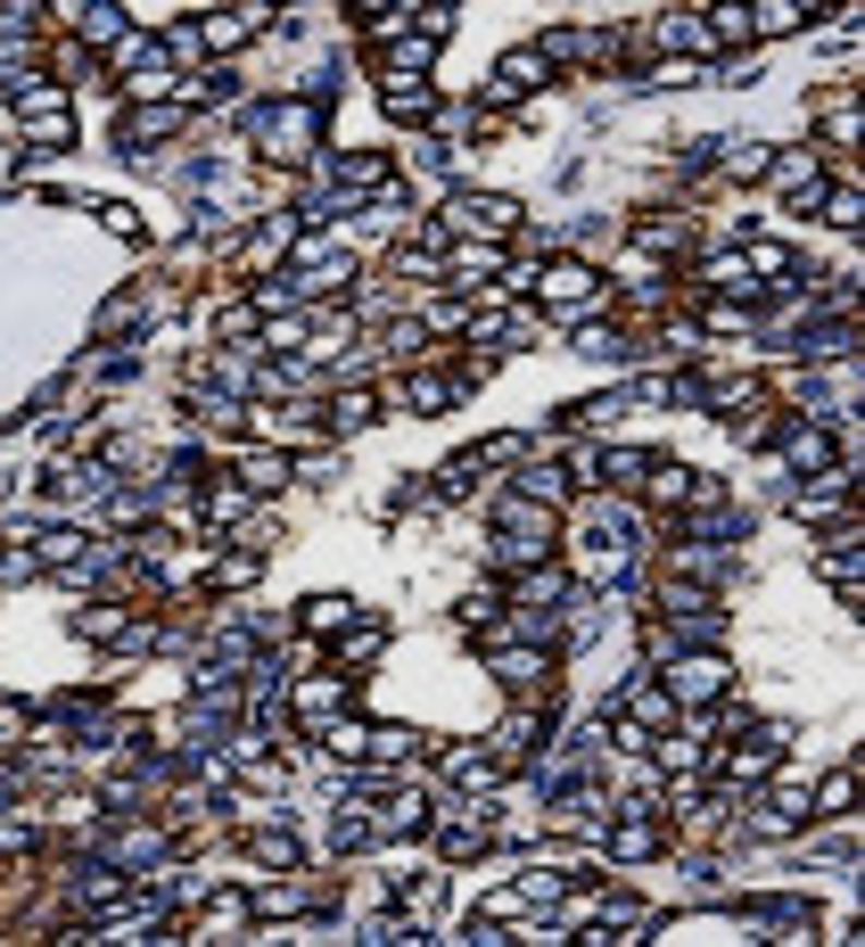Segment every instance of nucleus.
<instances>
[{
	"label": "nucleus",
	"instance_id": "obj_14",
	"mask_svg": "<svg viewBox=\"0 0 865 947\" xmlns=\"http://www.w3.org/2000/svg\"><path fill=\"white\" fill-rule=\"evenodd\" d=\"M346 618H355V602H346V594H314V602H305V634H339Z\"/></svg>",
	"mask_w": 865,
	"mask_h": 947
},
{
	"label": "nucleus",
	"instance_id": "obj_29",
	"mask_svg": "<svg viewBox=\"0 0 865 947\" xmlns=\"http://www.w3.org/2000/svg\"><path fill=\"white\" fill-rule=\"evenodd\" d=\"M726 173H742V182H758V173H767V149H758V141H742V149L726 157Z\"/></svg>",
	"mask_w": 865,
	"mask_h": 947
},
{
	"label": "nucleus",
	"instance_id": "obj_17",
	"mask_svg": "<svg viewBox=\"0 0 865 947\" xmlns=\"http://www.w3.org/2000/svg\"><path fill=\"white\" fill-rule=\"evenodd\" d=\"M413 750H421V733H413V725H379V733H371V758H395V766H404Z\"/></svg>",
	"mask_w": 865,
	"mask_h": 947
},
{
	"label": "nucleus",
	"instance_id": "obj_24",
	"mask_svg": "<svg viewBox=\"0 0 865 947\" xmlns=\"http://www.w3.org/2000/svg\"><path fill=\"white\" fill-rule=\"evenodd\" d=\"M371 412H379V404H371V388H346L339 404H330V421H339V428H363Z\"/></svg>",
	"mask_w": 865,
	"mask_h": 947
},
{
	"label": "nucleus",
	"instance_id": "obj_10",
	"mask_svg": "<svg viewBox=\"0 0 865 947\" xmlns=\"http://www.w3.org/2000/svg\"><path fill=\"white\" fill-rule=\"evenodd\" d=\"M783 453H791L800 470H816V478L832 470V437H825V428H791V437H783Z\"/></svg>",
	"mask_w": 865,
	"mask_h": 947
},
{
	"label": "nucleus",
	"instance_id": "obj_11",
	"mask_svg": "<svg viewBox=\"0 0 865 947\" xmlns=\"http://www.w3.org/2000/svg\"><path fill=\"white\" fill-rule=\"evenodd\" d=\"M240 486L247 495H272V486H289V462L281 453H240Z\"/></svg>",
	"mask_w": 865,
	"mask_h": 947
},
{
	"label": "nucleus",
	"instance_id": "obj_16",
	"mask_svg": "<svg viewBox=\"0 0 865 947\" xmlns=\"http://www.w3.org/2000/svg\"><path fill=\"white\" fill-rule=\"evenodd\" d=\"M429 824V808H421V791H395L388 808H379V833H421Z\"/></svg>",
	"mask_w": 865,
	"mask_h": 947
},
{
	"label": "nucleus",
	"instance_id": "obj_9",
	"mask_svg": "<svg viewBox=\"0 0 865 947\" xmlns=\"http://www.w3.org/2000/svg\"><path fill=\"white\" fill-rule=\"evenodd\" d=\"M66 17H75L83 41H108V50L124 41V9H108V0H92V9H66Z\"/></svg>",
	"mask_w": 865,
	"mask_h": 947
},
{
	"label": "nucleus",
	"instance_id": "obj_2",
	"mask_svg": "<svg viewBox=\"0 0 865 947\" xmlns=\"http://www.w3.org/2000/svg\"><path fill=\"white\" fill-rule=\"evenodd\" d=\"M446 223H453V231H471V240H511V231H520V206L495 198V190H471V198H453V206H446Z\"/></svg>",
	"mask_w": 865,
	"mask_h": 947
},
{
	"label": "nucleus",
	"instance_id": "obj_32",
	"mask_svg": "<svg viewBox=\"0 0 865 947\" xmlns=\"http://www.w3.org/2000/svg\"><path fill=\"white\" fill-rule=\"evenodd\" d=\"M99 223H108L115 240H141V215H132V206H99Z\"/></svg>",
	"mask_w": 865,
	"mask_h": 947
},
{
	"label": "nucleus",
	"instance_id": "obj_1",
	"mask_svg": "<svg viewBox=\"0 0 865 947\" xmlns=\"http://www.w3.org/2000/svg\"><path fill=\"white\" fill-rule=\"evenodd\" d=\"M536 298H545L561 321H577L585 305H602V280L585 272V264H569V256H561V264H545V272H536Z\"/></svg>",
	"mask_w": 865,
	"mask_h": 947
},
{
	"label": "nucleus",
	"instance_id": "obj_4",
	"mask_svg": "<svg viewBox=\"0 0 865 947\" xmlns=\"http://www.w3.org/2000/svg\"><path fill=\"white\" fill-rule=\"evenodd\" d=\"M264 17H272V9H215V17L198 25V50H240Z\"/></svg>",
	"mask_w": 865,
	"mask_h": 947
},
{
	"label": "nucleus",
	"instance_id": "obj_12",
	"mask_svg": "<svg viewBox=\"0 0 865 947\" xmlns=\"http://www.w3.org/2000/svg\"><path fill=\"white\" fill-rule=\"evenodd\" d=\"M339 708H346V684H339V676H330V684H305V692H297V717H305V725H330Z\"/></svg>",
	"mask_w": 865,
	"mask_h": 947
},
{
	"label": "nucleus",
	"instance_id": "obj_19",
	"mask_svg": "<svg viewBox=\"0 0 865 947\" xmlns=\"http://www.w3.org/2000/svg\"><path fill=\"white\" fill-rule=\"evenodd\" d=\"M520 495H527V502H545V511H552V502L569 495V470H527V478H520Z\"/></svg>",
	"mask_w": 865,
	"mask_h": 947
},
{
	"label": "nucleus",
	"instance_id": "obj_25",
	"mask_svg": "<svg viewBox=\"0 0 865 947\" xmlns=\"http://www.w3.org/2000/svg\"><path fill=\"white\" fill-rule=\"evenodd\" d=\"M684 495H693V470H659V478H651V502H659V511H677Z\"/></svg>",
	"mask_w": 865,
	"mask_h": 947
},
{
	"label": "nucleus",
	"instance_id": "obj_20",
	"mask_svg": "<svg viewBox=\"0 0 865 947\" xmlns=\"http://www.w3.org/2000/svg\"><path fill=\"white\" fill-rule=\"evenodd\" d=\"M849 799H857V766H841V775H825V791H816L808 808H825V816H841Z\"/></svg>",
	"mask_w": 865,
	"mask_h": 947
},
{
	"label": "nucleus",
	"instance_id": "obj_31",
	"mask_svg": "<svg viewBox=\"0 0 865 947\" xmlns=\"http://www.w3.org/2000/svg\"><path fill=\"white\" fill-rule=\"evenodd\" d=\"M783 264H791V256H783V247H775V240H758V247H751V256H742V272H783Z\"/></svg>",
	"mask_w": 865,
	"mask_h": 947
},
{
	"label": "nucleus",
	"instance_id": "obj_15",
	"mask_svg": "<svg viewBox=\"0 0 865 947\" xmlns=\"http://www.w3.org/2000/svg\"><path fill=\"white\" fill-rule=\"evenodd\" d=\"M536 83H545V58H536V50H511L503 75H495V92H536Z\"/></svg>",
	"mask_w": 865,
	"mask_h": 947
},
{
	"label": "nucleus",
	"instance_id": "obj_7",
	"mask_svg": "<svg viewBox=\"0 0 865 947\" xmlns=\"http://www.w3.org/2000/svg\"><path fill=\"white\" fill-rule=\"evenodd\" d=\"M668 692H677V701H717V692H726V659H684Z\"/></svg>",
	"mask_w": 865,
	"mask_h": 947
},
{
	"label": "nucleus",
	"instance_id": "obj_5",
	"mask_svg": "<svg viewBox=\"0 0 865 947\" xmlns=\"http://www.w3.org/2000/svg\"><path fill=\"white\" fill-rule=\"evenodd\" d=\"M388 116H395V124H429V116H437V92H429L421 75H388Z\"/></svg>",
	"mask_w": 865,
	"mask_h": 947
},
{
	"label": "nucleus",
	"instance_id": "obj_6",
	"mask_svg": "<svg viewBox=\"0 0 865 947\" xmlns=\"http://www.w3.org/2000/svg\"><path fill=\"white\" fill-rule=\"evenodd\" d=\"M182 132V108H124V149H141V141H173Z\"/></svg>",
	"mask_w": 865,
	"mask_h": 947
},
{
	"label": "nucleus",
	"instance_id": "obj_13",
	"mask_svg": "<svg viewBox=\"0 0 865 947\" xmlns=\"http://www.w3.org/2000/svg\"><path fill=\"white\" fill-rule=\"evenodd\" d=\"M626 708H635V725H677V692H668V684H635V692H626Z\"/></svg>",
	"mask_w": 865,
	"mask_h": 947
},
{
	"label": "nucleus",
	"instance_id": "obj_23",
	"mask_svg": "<svg viewBox=\"0 0 865 947\" xmlns=\"http://www.w3.org/2000/svg\"><path fill=\"white\" fill-rule=\"evenodd\" d=\"M256 857L272 873H297V840H289V833H256Z\"/></svg>",
	"mask_w": 865,
	"mask_h": 947
},
{
	"label": "nucleus",
	"instance_id": "obj_33",
	"mask_svg": "<svg viewBox=\"0 0 865 947\" xmlns=\"http://www.w3.org/2000/svg\"><path fill=\"white\" fill-rule=\"evenodd\" d=\"M404 396H413L421 412H437V404H446V379H413V388H404Z\"/></svg>",
	"mask_w": 865,
	"mask_h": 947
},
{
	"label": "nucleus",
	"instance_id": "obj_21",
	"mask_svg": "<svg viewBox=\"0 0 865 947\" xmlns=\"http://www.w3.org/2000/svg\"><path fill=\"white\" fill-rule=\"evenodd\" d=\"M857 132H865V116L849 108V99H841V108H825V141H832V149H857Z\"/></svg>",
	"mask_w": 865,
	"mask_h": 947
},
{
	"label": "nucleus",
	"instance_id": "obj_3",
	"mask_svg": "<svg viewBox=\"0 0 865 947\" xmlns=\"http://www.w3.org/2000/svg\"><path fill=\"white\" fill-rule=\"evenodd\" d=\"M314 141H321V108L314 99H289V108L272 116V157L297 166V157H314Z\"/></svg>",
	"mask_w": 865,
	"mask_h": 947
},
{
	"label": "nucleus",
	"instance_id": "obj_30",
	"mask_svg": "<svg viewBox=\"0 0 865 947\" xmlns=\"http://www.w3.org/2000/svg\"><path fill=\"white\" fill-rule=\"evenodd\" d=\"M602 470H610V486H635L651 462H643V453H602Z\"/></svg>",
	"mask_w": 865,
	"mask_h": 947
},
{
	"label": "nucleus",
	"instance_id": "obj_26",
	"mask_svg": "<svg viewBox=\"0 0 865 947\" xmlns=\"http://www.w3.org/2000/svg\"><path fill=\"white\" fill-rule=\"evenodd\" d=\"M709 41H734V50H742V41H751V9H709Z\"/></svg>",
	"mask_w": 865,
	"mask_h": 947
},
{
	"label": "nucleus",
	"instance_id": "obj_22",
	"mask_svg": "<svg viewBox=\"0 0 865 947\" xmlns=\"http://www.w3.org/2000/svg\"><path fill=\"white\" fill-rule=\"evenodd\" d=\"M339 182L346 190H379L388 182V157H339Z\"/></svg>",
	"mask_w": 865,
	"mask_h": 947
},
{
	"label": "nucleus",
	"instance_id": "obj_8",
	"mask_svg": "<svg viewBox=\"0 0 865 947\" xmlns=\"http://www.w3.org/2000/svg\"><path fill=\"white\" fill-rule=\"evenodd\" d=\"M808 17H825L816 0H758V9H751V34H791V25H808Z\"/></svg>",
	"mask_w": 865,
	"mask_h": 947
},
{
	"label": "nucleus",
	"instance_id": "obj_18",
	"mask_svg": "<svg viewBox=\"0 0 865 947\" xmlns=\"http://www.w3.org/2000/svg\"><path fill=\"white\" fill-rule=\"evenodd\" d=\"M437 849H446V857H471V849H487V824H478V816L446 824V833H437Z\"/></svg>",
	"mask_w": 865,
	"mask_h": 947
},
{
	"label": "nucleus",
	"instance_id": "obj_28",
	"mask_svg": "<svg viewBox=\"0 0 865 947\" xmlns=\"http://www.w3.org/2000/svg\"><path fill=\"white\" fill-rule=\"evenodd\" d=\"M240 511H247V486H215V495H207V520H215V527L240 520Z\"/></svg>",
	"mask_w": 865,
	"mask_h": 947
},
{
	"label": "nucleus",
	"instance_id": "obj_27",
	"mask_svg": "<svg viewBox=\"0 0 865 947\" xmlns=\"http://www.w3.org/2000/svg\"><path fill=\"white\" fill-rule=\"evenodd\" d=\"M321 742L339 750V758H363V750H371V733H363V725H321Z\"/></svg>",
	"mask_w": 865,
	"mask_h": 947
}]
</instances>
